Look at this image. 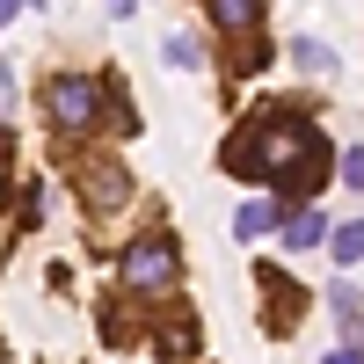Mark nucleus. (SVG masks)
<instances>
[{"label":"nucleus","mask_w":364,"mask_h":364,"mask_svg":"<svg viewBox=\"0 0 364 364\" xmlns=\"http://www.w3.org/2000/svg\"><path fill=\"white\" fill-rule=\"evenodd\" d=\"M321 364H364V357H357V343H343V350H328Z\"/></svg>","instance_id":"f8f14e48"},{"label":"nucleus","mask_w":364,"mask_h":364,"mask_svg":"<svg viewBox=\"0 0 364 364\" xmlns=\"http://www.w3.org/2000/svg\"><path fill=\"white\" fill-rule=\"evenodd\" d=\"M211 22H219V29H233V37H255L262 8H255V0H211Z\"/></svg>","instance_id":"20e7f679"},{"label":"nucleus","mask_w":364,"mask_h":364,"mask_svg":"<svg viewBox=\"0 0 364 364\" xmlns=\"http://www.w3.org/2000/svg\"><path fill=\"white\" fill-rule=\"evenodd\" d=\"M328 248H336V262H343V269H350V262H364V219L336 226V233H328Z\"/></svg>","instance_id":"423d86ee"},{"label":"nucleus","mask_w":364,"mask_h":364,"mask_svg":"<svg viewBox=\"0 0 364 364\" xmlns=\"http://www.w3.org/2000/svg\"><path fill=\"white\" fill-rule=\"evenodd\" d=\"M168 277H175V240L146 233L124 248V284H168Z\"/></svg>","instance_id":"7ed1b4c3"},{"label":"nucleus","mask_w":364,"mask_h":364,"mask_svg":"<svg viewBox=\"0 0 364 364\" xmlns=\"http://www.w3.org/2000/svg\"><path fill=\"white\" fill-rule=\"evenodd\" d=\"M291 58H299L306 73H328V66H336V51H328V44H314V37H299V44H291Z\"/></svg>","instance_id":"1a4fd4ad"},{"label":"nucleus","mask_w":364,"mask_h":364,"mask_svg":"<svg viewBox=\"0 0 364 364\" xmlns=\"http://www.w3.org/2000/svg\"><path fill=\"white\" fill-rule=\"evenodd\" d=\"M343 182H350V190H364V146H350V154H343Z\"/></svg>","instance_id":"9b49d317"},{"label":"nucleus","mask_w":364,"mask_h":364,"mask_svg":"<svg viewBox=\"0 0 364 364\" xmlns=\"http://www.w3.org/2000/svg\"><path fill=\"white\" fill-rule=\"evenodd\" d=\"M269 219H277V204H262V197H255V204H240L233 233H240V240H255V233H269Z\"/></svg>","instance_id":"0eeeda50"},{"label":"nucleus","mask_w":364,"mask_h":364,"mask_svg":"<svg viewBox=\"0 0 364 364\" xmlns=\"http://www.w3.org/2000/svg\"><path fill=\"white\" fill-rule=\"evenodd\" d=\"M168 58H175V66H204V44L190 37V29H175V37H168Z\"/></svg>","instance_id":"9d476101"},{"label":"nucleus","mask_w":364,"mask_h":364,"mask_svg":"<svg viewBox=\"0 0 364 364\" xmlns=\"http://www.w3.org/2000/svg\"><path fill=\"white\" fill-rule=\"evenodd\" d=\"M328 306H336V321H343V328H357V321H364V291L343 277V284H328Z\"/></svg>","instance_id":"39448f33"},{"label":"nucleus","mask_w":364,"mask_h":364,"mask_svg":"<svg viewBox=\"0 0 364 364\" xmlns=\"http://www.w3.org/2000/svg\"><path fill=\"white\" fill-rule=\"evenodd\" d=\"M44 102H51V117L66 132H95L102 124V87L87 80V73H58L51 87H44Z\"/></svg>","instance_id":"f03ea898"},{"label":"nucleus","mask_w":364,"mask_h":364,"mask_svg":"<svg viewBox=\"0 0 364 364\" xmlns=\"http://www.w3.org/2000/svg\"><path fill=\"white\" fill-rule=\"evenodd\" d=\"M8 22H15V0H0V29H8Z\"/></svg>","instance_id":"ddd939ff"},{"label":"nucleus","mask_w":364,"mask_h":364,"mask_svg":"<svg viewBox=\"0 0 364 364\" xmlns=\"http://www.w3.org/2000/svg\"><path fill=\"white\" fill-rule=\"evenodd\" d=\"M321 233H328V219H321V211H299V219L284 226V240H291V248H314Z\"/></svg>","instance_id":"6e6552de"},{"label":"nucleus","mask_w":364,"mask_h":364,"mask_svg":"<svg viewBox=\"0 0 364 364\" xmlns=\"http://www.w3.org/2000/svg\"><path fill=\"white\" fill-rule=\"evenodd\" d=\"M226 161L255 168V175H284V168H314V161H321V139H314L306 124H299V132L269 124V132H262V146H248V154H226Z\"/></svg>","instance_id":"f257e3e1"}]
</instances>
